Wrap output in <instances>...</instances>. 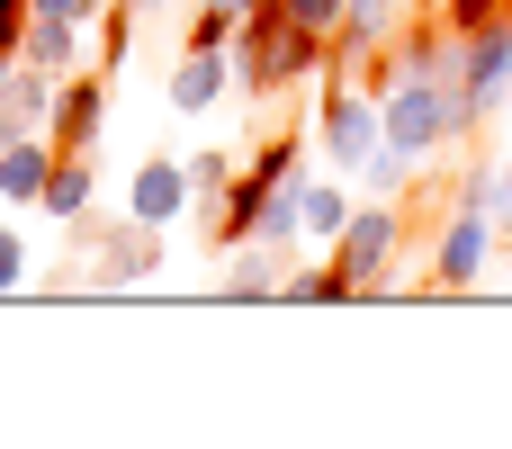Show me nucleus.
<instances>
[{
  "instance_id": "obj_3",
  "label": "nucleus",
  "mask_w": 512,
  "mask_h": 449,
  "mask_svg": "<svg viewBox=\"0 0 512 449\" xmlns=\"http://www.w3.org/2000/svg\"><path fill=\"white\" fill-rule=\"evenodd\" d=\"M495 216L486 207H450L441 225H432V270L414 279V297H468V288H486V270H495Z\"/></svg>"
},
{
  "instance_id": "obj_5",
  "label": "nucleus",
  "mask_w": 512,
  "mask_h": 449,
  "mask_svg": "<svg viewBox=\"0 0 512 449\" xmlns=\"http://www.w3.org/2000/svg\"><path fill=\"white\" fill-rule=\"evenodd\" d=\"M405 18H414V0H342L333 72H324V81H360V90H378V63H387V45H396Z\"/></svg>"
},
{
  "instance_id": "obj_2",
  "label": "nucleus",
  "mask_w": 512,
  "mask_h": 449,
  "mask_svg": "<svg viewBox=\"0 0 512 449\" xmlns=\"http://www.w3.org/2000/svg\"><path fill=\"white\" fill-rule=\"evenodd\" d=\"M396 252H405V207L396 198H360L351 225L333 234V270L351 279V297H387L396 288Z\"/></svg>"
},
{
  "instance_id": "obj_19",
  "label": "nucleus",
  "mask_w": 512,
  "mask_h": 449,
  "mask_svg": "<svg viewBox=\"0 0 512 449\" xmlns=\"http://www.w3.org/2000/svg\"><path fill=\"white\" fill-rule=\"evenodd\" d=\"M495 198H504V153H477V162L459 171L450 207H486V216H495Z\"/></svg>"
},
{
  "instance_id": "obj_15",
  "label": "nucleus",
  "mask_w": 512,
  "mask_h": 449,
  "mask_svg": "<svg viewBox=\"0 0 512 449\" xmlns=\"http://www.w3.org/2000/svg\"><path fill=\"white\" fill-rule=\"evenodd\" d=\"M351 297V279L333 270V252L324 261H288V288H279V306H342Z\"/></svg>"
},
{
  "instance_id": "obj_24",
  "label": "nucleus",
  "mask_w": 512,
  "mask_h": 449,
  "mask_svg": "<svg viewBox=\"0 0 512 449\" xmlns=\"http://www.w3.org/2000/svg\"><path fill=\"white\" fill-rule=\"evenodd\" d=\"M279 9H288V18H297V27H324V36H333V27H342V0H279Z\"/></svg>"
},
{
  "instance_id": "obj_28",
  "label": "nucleus",
  "mask_w": 512,
  "mask_h": 449,
  "mask_svg": "<svg viewBox=\"0 0 512 449\" xmlns=\"http://www.w3.org/2000/svg\"><path fill=\"white\" fill-rule=\"evenodd\" d=\"M0 117H9V63H0Z\"/></svg>"
},
{
  "instance_id": "obj_10",
  "label": "nucleus",
  "mask_w": 512,
  "mask_h": 449,
  "mask_svg": "<svg viewBox=\"0 0 512 449\" xmlns=\"http://www.w3.org/2000/svg\"><path fill=\"white\" fill-rule=\"evenodd\" d=\"M288 288V252L279 243H234L225 252V279H216V297H234V306H261V297H279Z\"/></svg>"
},
{
  "instance_id": "obj_20",
  "label": "nucleus",
  "mask_w": 512,
  "mask_h": 449,
  "mask_svg": "<svg viewBox=\"0 0 512 449\" xmlns=\"http://www.w3.org/2000/svg\"><path fill=\"white\" fill-rule=\"evenodd\" d=\"M135 18H144V0H108V9H99V72H117V63H126Z\"/></svg>"
},
{
  "instance_id": "obj_16",
  "label": "nucleus",
  "mask_w": 512,
  "mask_h": 449,
  "mask_svg": "<svg viewBox=\"0 0 512 449\" xmlns=\"http://www.w3.org/2000/svg\"><path fill=\"white\" fill-rule=\"evenodd\" d=\"M351 225V198L333 180H306V252H333V234Z\"/></svg>"
},
{
  "instance_id": "obj_17",
  "label": "nucleus",
  "mask_w": 512,
  "mask_h": 449,
  "mask_svg": "<svg viewBox=\"0 0 512 449\" xmlns=\"http://www.w3.org/2000/svg\"><path fill=\"white\" fill-rule=\"evenodd\" d=\"M351 180H360L369 198H405V189H414V153H396V144H378V153H369V162H360Z\"/></svg>"
},
{
  "instance_id": "obj_1",
  "label": "nucleus",
  "mask_w": 512,
  "mask_h": 449,
  "mask_svg": "<svg viewBox=\"0 0 512 449\" xmlns=\"http://www.w3.org/2000/svg\"><path fill=\"white\" fill-rule=\"evenodd\" d=\"M324 72H333V36H324V27H297L279 0L243 9V27H234V90H243V99H270V90L324 81Z\"/></svg>"
},
{
  "instance_id": "obj_29",
  "label": "nucleus",
  "mask_w": 512,
  "mask_h": 449,
  "mask_svg": "<svg viewBox=\"0 0 512 449\" xmlns=\"http://www.w3.org/2000/svg\"><path fill=\"white\" fill-rule=\"evenodd\" d=\"M144 9H180V0H144Z\"/></svg>"
},
{
  "instance_id": "obj_25",
  "label": "nucleus",
  "mask_w": 512,
  "mask_h": 449,
  "mask_svg": "<svg viewBox=\"0 0 512 449\" xmlns=\"http://www.w3.org/2000/svg\"><path fill=\"white\" fill-rule=\"evenodd\" d=\"M18 279H27V243H18V234H9V225H0V297H9V288H18Z\"/></svg>"
},
{
  "instance_id": "obj_30",
  "label": "nucleus",
  "mask_w": 512,
  "mask_h": 449,
  "mask_svg": "<svg viewBox=\"0 0 512 449\" xmlns=\"http://www.w3.org/2000/svg\"><path fill=\"white\" fill-rule=\"evenodd\" d=\"M234 9H261V0H234Z\"/></svg>"
},
{
  "instance_id": "obj_18",
  "label": "nucleus",
  "mask_w": 512,
  "mask_h": 449,
  "mask_svg": "<svg viewBox=\"0 0 512 449\" xmlns=\"http://www.w3.org/2000/svg\"><path fill=\"white\" fill-rule=\"evenodd\" d=\"M225 189H234V153H216V144H207V153H189V198H198V216H216V198H225Z\"/></svg>"
},
{
  "instance_id": "obj_9",
  "label": "nucleus",
  "mask_w": 512,
  "mask_h": 449,
  "mask_svg": "<svg viewBox=\"0 0 512 449\" xmlns=\"http://www.w3.org/2000/svg\"><path fill=\"white\" fill-rule=\"evenodd\" d=\"M225 90H234V45H180V63H171V108H180V117H207Z\"/></svg>"
},
{
  "instance_id": "obj_14",
  "label": "nucleus",
  "mask_w": 512,
  "mask_h": 449,
  "mask_svg": "<svg viewBox=\"0 0 512 449\" xmlns=\"http://www.w3.org/2000/svg\"><path fill=\"white\" fill-rule=\"evenodd\" d=\"M90 189H99V180H90V153H54V171H45V198H36V207H45L54 225H72V216H90Z\"/></svg>"
},
{
  "instance_id": "obj_6",
  "label": "nucleus",
  "mask_w": 512,
  "mask_h": 449,
  "mask_svg": "<svg viewBox=\"0 0 512 449\" xmlns=\"http://www.w3.org/2000/svg\"><path fill=\"white\" fill-rule=\"evenodd\" d=\"M315 126H324V153H333V171H360V162L387 144L378 90H360V81H315Z\"/></svg>"
},
{
  "instance_id": "obj_26",
  "label": "nucleus",
  "mask_w": 512,
  "mask_h": 449,
  "mask_svg": "<svg viewBox=\"0 0 512 449\" xmlns=\"http://www.w3.org/2000/svg\"><path fill=\"white\" fill-rule=\"evenodd\" d=\"M18 36H27V0H0V63L18 54Z\"/></svg>"
},
{
  "instance_id": "obj_22",
  "label": "nucleus",
  "mask_w": 512,
  "mask_h": 449,
  "mask_svg": "<svg viewBox=\"0 0 512 449\" xmlns=\"http://www.w3.org/2000/svg\"><path fill=\"white\" fill-rule=\"evenodd\" d=\"M234 27H243V9H234V0H198V9H189V27H180V45H234Z\"/></svg>"
},
{
  "instance_id": "obj_4",
  "label": "nucleus",
  "mask_w": 512,
  "mask_h": 449,
  "mask_svg": "<svg viewBox=\"0 0 512 449\" xmlns=\"http://www.w3.org/2000/svg\"><path fill=\"white\" fill-rule=\"evenodd\" d=\"M72 243H81V288H135V279L162 270V225H144L135 207H126L117 225L72 216Z\"/></svg>"
},
{
  "instance_id": "obj_11",
  "label": "nucleus",
  "mask_w": 512,
  "mask_h": 449,
  "mask_svg": "<svg viewBox=\"0 0 512 449\" xmlns=\"http://www.w3.org/2000/svg\"><path fill=\"white\" fill-rule=\"evenodd\" d=\"M126 207L144 216V225H171V216H189L198 198H189V162H135V180H126Z\"/></svg>"
},
{
  "instance_id": "obj_12",
  "label": "nucleus",
  "mask_w": 512,
  "mask_h": 449,
  "mask_svg": "<svg viewBox=\"0 0 512 449\" xmlns=\"http://www.w3.org/2000/svg\"><path fill=\"white\" fill-rule=\"evenodd\" d=\"M45 171H54V135L0 144V198H9V207H36V198H45Z\"/></svg>"
},
{
  "instance_id": "obj_21",
  "label": "nucleus",
  "mask_w": 512,
  "mask_h": 449,
  "mask_svg": "<svg viewBox=\"0 0 512 449\" xmlns=\"http://www.w3.org/2000/svg\"><path fill=\"white\" fill-rule=\"evenodd\" d=\"M450 36H486V27H512V0H432Z\"/></svg>"
},
{
  "instance_id": "obj_8",
  "label": "nucleus",
  "mask_w": 512,
  "mask_h": 449,
  "mask_svg": "<svg viewBox=\"0 0 512 449\" xmlns=\"http://www.w3.org/2000/svg\"><path fill=\"white\" fill-rule=\"evenodd\" d=\"M99 117H108V72L99 63H81V72H63V90H54V153H90L99 144Z\"/></svg>"
},
{
  "instance_id": "obj_27",
  "label": "nucleus",
  "mask_w": 512,
  "mask_h": 449,
  "mask_svg": "<svg viewBox=\"0 0 512 449\" xmlns=\"http://www.w3.org/2000/svg\"><path fill=\"white\" fill-rule=\"evenodd\" d=\"M495 234L512 243V144H504V198H495Z\"/></svg>"
},
{
  "instance_id": "obj_7",
  "label": "nucleus",
  "mask_w": 512,
  "mask_h": 449,
  "mask_svg": "<svg viewBox=\"0 0 512 449\" xmlns=\"http://www.w3.org/2000/svg\"><path fill=\"white\" fill-rule=\"evenodd\" d=\"M468 63H459V99H468V135H486L512 99V27H486V36H459Z\"/></svg>"
},
{
  "instance_id": "obj_23",
  "label": "nucleus",
  "mask_w": 512,
  "mask_h": 449,
  "mask_svg": "<svg viewBox=\"0 0 512 449\" xmlns=\"http://www.w3.org/2000/svg\"><path fill=\"white\" fill-rule=\"evenodd\" d=\"M108 0H27V18H72V27H99Z\"/></svg>"
},
{
  "instance_id": "obj_13",
  "label": "nucleus",
  "mask_w": 512,
  "mask_h": 449,
  "mask_svg": "<svg viewBox=\"0 0 512 449\" xmlns=\"http://www.w3.org/2000/svg\"><path fill=\"white\" fill-rule=\"evenodd\" d=\"M81 36H90V27H72V18H27L18 54H27L36 72H81Z\"/></svg>"
}]
</instances>
